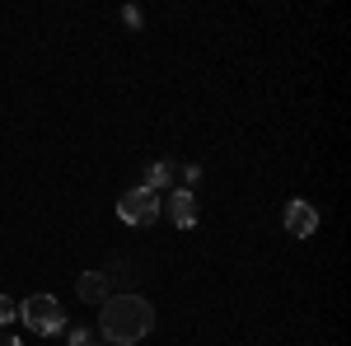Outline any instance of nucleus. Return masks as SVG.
<instances>
[{"label":"nucleus","instance_id":"7","mask_svg":"<svg viewBox=\"0 0 351 346\" xmlns=\"http://www.w3.org/2000/svg\"><path fill=\"white\" fill-rule=\"evenodd\" d=\"M169 183H173V164H169V160H155L150 169H145V183H141V187L160 197V187H169Z\"/></svg>","mask_w":351,"mask_h":346},{"label":"nucleus","instance_id":"3","mask_svg":"<svg viewBox=\"0 0 351 346\" xmlns=\"http://www.w3.org/2000/svg\"><path fill=\"white\" fill-rule=\"evenodd\" d=\"M117 215H122V225H155V215H160V197L155 192H145V187H132V192H122L117 197Z\"/></svg>","mask_w":351,"mask_h":346},{"label":"nucleus","instance_id":"2","mask_svg":"<svg viewBox=\"0 0 351 346\" xmlns=\"http://www.w3.org/2000/svg\"><path fill=\"white\" fill-rule=\"evenodd\" d=\"M19 314H24V328H33L38 337H61V332H66L61 299H56V295H47V291H43V295H28Z\"/></svg>","mask_w":351,"mask_h":346},{"label":"nucleus","instance_id":"8","mask_svg":"<svg viewBox=\"0 0 351 346\" xmlns=\"http://www.w3.org/2000/svg\"><path fill=\"white\" fill-rule=\"evenodd\" d=\"M66 346H99V337H94L89 328H71V332H66Z\"/></svg>","mask_w":351,"mask_h":346},{"label":"nucleus","instance_id":"10","mask_svg":"<svg viewBox=\"0 0 351 346\" xmlns=\"http://www.w3.org/2000/svg\"><path fill=\"white\" fill-rule=\"evenodd\" d=\"M122 24H127V28H141V24H145V14H141L136 5H127V10H122Z\"/></svg>","mask_w":351,"mask_h":346},{"label":"nucleus","instance_id":"6","mask_svg":"<svg viewBox=\"0 0 351 346\" xmlns=\"http://www.w3.org/2000/svg\"><path fill=\"white\" fill-rule=\"evenodd\" d=\"M75 295H80L84 304L108 299V276H104V271H80V276H75Z\"/></svg>","mask_w":351,"mask_h":346},{"label":"nucleus","instance_id":"5","mask_svg":"<svg viewBox=\"0 0 351 346\" xmlns=\"http://www.w3.org/2000/svg\"><path fill=\"white\" fill-rule=\"evenodd\" d=\"M164 211H169V220H173L178 230H192V225H197V197H192L188 187H173L169 201H164Z\"/></svg>","mask_w":351,"mask_h":346},{"label":"nucleus","instance_id":"4","mask_svg":"<svg viewBox=\"0 0 351 346\" xmlns=\"http://www.w3.org/2000/svg\"><path fill=\"white\" fill-rule=\"evenodd\" d=\"M281 220H286V234H291V239H309V234L319 230V211H314L309 201H286V215H281Z\"/></svg>","mask_w":351,"mask_h":346},{"label":"nucleus","instance_id":"9","mask_svg":"<svg viewBox=\"0 0 351 346\" xmlns=\"http://www.w3.org/2000/svg\"><path fill=\"white\" fill-rule=\"evenodd\" d=\"M14 319H19V304H14L10 295H0V328H5V323H14Z\"/></svg>","mask_w":351,"mask_h":346},{"label":"nucleus","instance_id":"11","mask_svg":"<svg viewBox=\"0 0 351 346\" xmlns=\"http://www.w3.org/2000/svg\"><path fill=\"white\" fill-rule=\"evenodd\" d=\"M0 346H24V342L19 337H0Z\"/></svg>","mask_w":351,"mask_h":346},{"label":"nucleus","instance_id":"1","mask_svg":"<svg viewBox=\"0 0 351 346\" xmlns=\"http://www.w3.org/2000/svg\"><path fill=\"white\" fill-rule=\"evenodd\" d=\"M150 328H155V309H150V299H141L136 291L108 295L104 309H99V332L112 346L141 342V337H150Z\"/></svg>","mask_w":351,"mask_h":346}]
</instances>
